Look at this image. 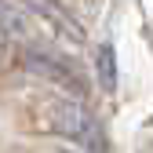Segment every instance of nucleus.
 Segmentation results:
<instances>
[{"instance_id":"f257e3e1","label":"nucleus","mask_w":153,"mask_h":153,"mask_svg":"<svg viewBox=\"0 0 153 153\" xmlns=\"http://www.w3.org/2000/svg\"><path fill=\"white\" fill-rule=\"evenodd\" d=\"M44 128L69 142H80L88 153H106V131L80 99H69V95L51 99L44 106Z\"/></svg>"},{"instance_id":"f03ea898","label":"nucleus","mask_w":153,"mask_h":153,"mask_svg":"<svg viewBox=\"0 0 153 153\" xmlns=\"http://www.w3.org/2000/svg\"><path fill=\"white\" fill-rule=\"evenodd\" d=\"M18 66L44 76L48 84H59L69 99H80V95H88V76L76 69L66 55L59 51H48V48H26L22 55H18Z\"/></svg>"},{"instance_id":"7ed1b4c3","label":"nucleus","mask_w":153,"mask_h":153,"mask_svg":"<svg viewBox=\"0 0 153 153\" xmlns=\"http://www.w3.org/2000/svg\"><path fill=\"white\" fill-rule=\"evenodd\" d=\"M26 4H0V29L7 36H26Z\"/></svg>"},{"instance_id":"20e7f679","label":"nucleus","mask_w":153,"mask_h":153,"mask_svg":"<svg viewBox=\"0 0 153 153\" xmlns=\"http://www.w3.org/2000/svg\"><path fill=\"white\" fill-rule=\"evenodd\" d=\"M95 66H99V80L106 91L117 88V66H113V48L109 44H99V51H95Z\"/></svg>"},{"instance_id":"39448f33","label":"nucleus","mask_w":153,"mask_h":153,"mask_svg":"<svg viewBox=\"0 0 153 153\" xmlns=\"http://www.w3.org/2000/svg\"><path fill=\"white\" fill-rule=\"evenodd\" d=\"M55 153H69V149H55Z\"/></svg>"}]
</instances>
